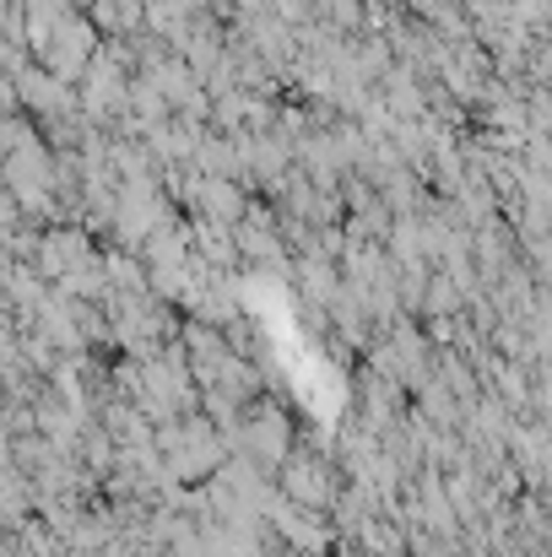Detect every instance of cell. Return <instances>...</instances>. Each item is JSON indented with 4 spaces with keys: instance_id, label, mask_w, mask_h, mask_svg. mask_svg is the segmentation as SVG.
Here are the masks:
<instances>
[{
    "instance_id": "cell-1",
    "label": "cell",
    "mask_w": 552,
    "mask_h": 557,
    "mask_svg": "<svg viewBox=\"0 0 552 557\" xmlns=\"http://www.w3.org/2000/svg\"><path fill=\"white\" fill-rule=\"evenodd\" d=\"M98 54H103V33H98V22H93V16H82V11H76V16L54 33V44L38 54V65H44V71H54L65 87H82V82L93 76Z\"/></svg>"
}]
</instances>
